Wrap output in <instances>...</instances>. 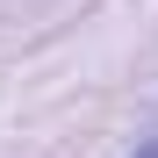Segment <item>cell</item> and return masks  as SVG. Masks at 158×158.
Listing matches in <instances>:
<instances>
[{
	"instance_id": "6da1fadb",
	"label": "cell",
	"mask_w": 158,
	"mask_h": 158,
	"mask_svg": "<svg viewBox=\"0 0 158 158\" xmlns=\"http://www.w3.org/2000/svg\"><path fill=\"white\" fill-rule=\"evenodd\" d=\"M137 158H158V137H151V144H144V151H137Z\"/></svg>"
}]
</instances>
